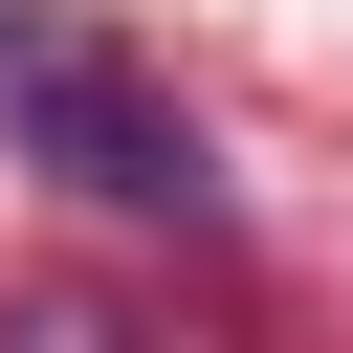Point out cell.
I'll use <instances>...</instances> for the list:
<instances>
[{
	"label": "cell",
	"instance_id": "6da1fadb",
	"mask_svg": "<svg viewBox=\"0 0 353 353\" xmlns=\"http://www.w3.org/2000/svg\"><path fill=\"white\" fill-rule=\"evenodd\" d=\"M0 132L66 176V199H110V221H221V154L176 132V88H132L110 44H44V22H0Z\"/></svg>",
	"mask_w": 353,
	"mask_h": 353
}]
</instances>
